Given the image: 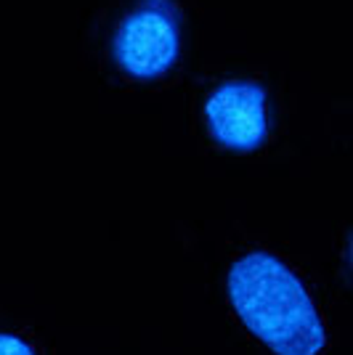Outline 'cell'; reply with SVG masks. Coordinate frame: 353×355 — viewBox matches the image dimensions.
I'll use <instances>...</instances> for the list:
<instances>
[{
  "mask_svg": "<svg viewBox=\"0 0 353 355\" xmlns=\"http://www.w3.org/2000/svg\"><path fill=\"white\" fill-rule=\"evenodd\" d=\"M229 297L245 326L277 355H316L327 342L322 318L300 279L265 252L234 263Z\"/></svg>",
  "mask_w": 353,
  "mask_h": 355,
  "instance_id": "6da1fadb",
  "label": "cell"
},
{
  "mask_svg": "<svg viewBox=\"0 0 353 355\" xmlns=\"http://www.w3.org/2000/svg\"><path fill=\"white\" fill-rule=\"evenodd\" d=\"M351 257H353V247H351Z\"/></svg>",
  "mask_w": 353,
  "mask_h": 355,
  "instance_id": "5b68a950",
  "label": "cell"
},
{
  "mask_svg": "<svg viewBox=\"0 0 353 355\" xmlns=\"http://www.w3.org/2000/svg\"><path fill=\"white\" fill-rule=\"evenodd\" d=\"M265 90L252 83H226L205 104L215 141L236 151H252L265 138Z\"/></svg>",
  "mask_w": 353,
  "mask_h": 355,
  "instance_id": "3957f363",
  "label": "cell"
},
{
  "mask_svg": "<svg viewBox=\"0 0 353 355\" xmlns=\"http://www.w3.org/2000/svg\"><path fill=\"white\" fill-rule=\"evenodd\" d=\"M0 355H35L27 342L16 340L11 334H0Z\"/></svg>",
  "mask_w": 353,
  "mask_h": 355,
  "instance_id": "277c9868",
  "label": "cell"
},
{
  "mask_svg": "<svg viewBox=\"0 0 353 355\" xmlns=\"http://www.w3.org/2000/svg\"><path fill=\"white\" fill-rule=\"evenodd\" d=\"M178 56L176 14L167 0H144L115 35V59L133 77H157Z\"/></svg>",
  "mask_w": 353,
  "mask_h": 355,
  "instance_id": "7a4b0ae2",
  "label": "cell"
}]
</instances>
